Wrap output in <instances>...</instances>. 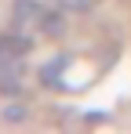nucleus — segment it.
I'll return each mask as SVG.
<instances>
[{"label": "nucleus", "mask_w": 131, "mask_h": 134, "mask_svg": "<svg viewBox=\"0 0 131 134\" xmlns=\"http://www.w3.org/2000/svg\"><path fill=\"white\" fill-rule=\"evenodd\" d=\"M29 51V44L22 36H0V65H15V58H22Z\"/></svg>", "instance_id": "obj_1"}, {"label": "nucleus", "mask_w": 131, "mask_h": 134, "mask_svg": "<svg viewBox=\"0 0 131 134\" xmlns=\"http://www.w3.org/2000/svg\"><path fill=\"white\" fill-rule=\"evenodd\" d=\"M47 18V33H62V22H58V15H44Z\"/></svg>", "instance_id": "obj_2"}]
</instances>
